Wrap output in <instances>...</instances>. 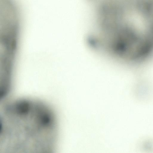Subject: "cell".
<instances>
[{
	"instance_id": "1",
	"label": "cell",
	"mask_w": 153,
	"mask_h": 153,
	"mask_svg": "<svg viewBox=\"0 0 153 153\" xmlns=\"http://www.w3.org/2000/svg\"><path fill=\"white\" fill-rule=\"evenodd\" d=\"M0 146L5 151H52L56 120L52 110L38 100L20 98L8 102L1 114Z\"/></svg>"
}]
</instances>
